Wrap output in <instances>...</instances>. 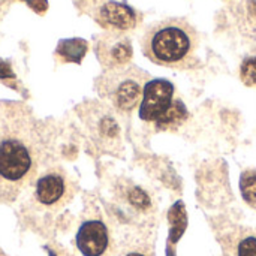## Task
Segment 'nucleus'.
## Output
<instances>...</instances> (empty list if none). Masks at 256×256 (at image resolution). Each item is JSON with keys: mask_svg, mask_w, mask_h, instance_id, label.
Masks as SVG:
<instances>
[{"mask_svg": "<svg viewBox=\"0 0 256 256\" xmlns=\"http://www.w3.org/2000/svg\"><path fill=\"white\" fill-rule=\"evenodd\" d=\"M45 142L32 112L20 104H0V201L10 202L33 182Z\"/></svg>", "mask_w": 256, "mask_h": 256, "instance_id": "obj_1", "label": "nucleus"}, {"mask_svg": "<svg viewBox=\"0 0 256 256\" xmlns=\"http://www.w3.org/2000/svg\"><path fill=\"white\" fill-rule=\"evenodd\" d=\"M142 51L153 63L166 68H189L195 62L198 34L182 18H166L152 24L142 36Z\"/></svg>", "mask_w": 256, "mask_h": 256, "instance_id": "obj_2", "label": "nucleus"}, {"mask_svg": "<svg viewBox=\"0 0 256 256\" xmlns=\"http://www.w3.org/2000/svg\"><path fill=\"white\" fill-rule=\"evenodd\" d=\"M174 86L168 80H152L144 86L140 118L156 123L174 104Z\"/></svg>", "mask_w": 256, "mask_h": 256, "instance_id": "obj_3", "label": "nucleus"}, {"mask_svg": "<svg viewBox=\"0 0 256 256\" xmlns=\"http://www.w3.org/2000/svg\"><path fill=\"white\" fill-rule=\"evenodd\" d=\"M34 198L44 207H57L69 198L68 178L62 171H48L36 180Z\"/></svg>", "mask_w": 256, "mask_h": 256, "instance_id": "obj_4", "label": "nucleus"}, {"mask_svg": "<svg viewBox=\"0 0 256 256\" xmlns=\"http://www.w3.org/2000/svg\"><path fill=\"white\" fill-rule=\"evenodd\" d=\"M106 92L112 104L123 111L134 110L136 102L142 96L140 80H136L130 74H118L112 78H108Z\"/></svg>", "mask_w": 256, "mask_h": 256, "instance_id": "obj_5", "label": "nucleus"}, {"mask_svg": "<svg viewBox=\"0 0 256 256\" xmlns=\"http://www.w3.org/2000/svg\"><path fill=\"white\" fill-rule=\"evenodd\" d=\"M110 246L108 228L100 220L84 222L76 232V248L84 256H102Z\"/></svg>", "mask_w": 256, "mask_h": 256, "instance_id": "obj_6", "label": "nucleus"}, {"mask_svg": "<svg viewBox=\"0 0 256 256\" xmlns=\"http://www.w3.org/2000/svg\"><path fill=\"white\" fill-rule=\"evenodd\" d=\"M136 20V12L124 3L110 0L99 9V21L116 30H129L135 27Z\"/></svg>", "mask_w": 256, "mask_h": 256, "instance_id": "obj_7", "label": "nucleus"}, {"mask_svg": "<svg viewBox=\"0 0 256 256\" xmlns=\"http://www.w3.org/2000/svg\"><path fill=\"white\" fill-rule=\"evenodd\" d=\"M99 58L108 66H122L132 57V45L128 38L110 36L100 40L98 48Z\"/></svg>", "mask_w": 256, "mask_h": 256, "instance_id": "obj_8", "label": "nucleus"}, {"mask_svg": "<svg viewBox=\"0 0 256 256\" xmlns=\"http://www.w3.org/2000/svg\"><path fill=\"white\" fill-rule=\"evenodd\" d=\"M87 42L84 39L80 38H74V39H62L57 44V50L56 54L58 56V58L62 62H72V63H81V60L84 58L86 52H87Z\"/></svg>", "mask_w": 256, "mask_h": 256, "instance_id": "obj_9", "label": "nucleus"}, {"mask_svg": "<svg viewBox=\"0 0 256 256\" xmlns=\"http://www.w3.org/2000/svg\"><path fill=\"white\" fill-rule=\"evenodd\" d=\"M188 117V110L186 105L180 100L176 99L174 104L171 105V108L156 122V126L159 129H171L178 126L180 123H183Z\"/></svg>", "mask_w": 256, "mask_h": 256, "instance_id": "obj_10", "label": "nucleus"}, {"mask_svg": "<svg viewBox=\"0 0 256 256\" xmlns=\"http://www.w3.org/2000/svg\"><path fill=\"white\" fill-rule=\"evenodd\" d=\"M240 189L246 202L256 204V171H248L242 176Z\"/></svg>", "mask_w": 256, "mask_h": 256, "instance_id": "obj_11", "label": "nucleus"}, {"mask_svg": "<svg viewBox=\"0 0 256 256\" xmlns=\"http://www.w3.org/2000/svg\"><path fill=\"white\" fill-rule=\"evenodd\" d=\"M240 76L246 86H256V57H248L242 63Z\"/></svg>", "mask_w": 256, "mask_h": 256, "instance_id": "obj_12", "label": "nucleus"}, {"mask_svg": "<svg viewBox=\"0 0 256 256\" xmlns=\"http://www.w3.org/2000/svg\"><path fill=\"white\" fill-rule=\"evenodd\" d=\"M237 256H256V237H246L240 242Z\"/></svg>", "mask_w": 256, "mask_h": 256, "instance_id": "obj_13", "label": "nucleus"}, {"mask_svg": "<svg viewBox=\"0 0 256 256\" xmlns=\"http://www.w3.org/2000/svg\"><path fill=\"white\" fill-rule=\"evenodd\" d=\"M129 198H130V202H132L134 206L141 207V208H146V207H148V204H150V200H148L147 194L142 192L141 189H134V190L130 192Z\"/></svg>", "mask_w": 256, "mask_h": 256, "instance_id": "obj_14", "label": "nucleus"}, {"mask_svg": "<svg viewBox=\"0 0 256 256\" xmlns=\"http://www.w3.org/2000/svg\"><path fill=\"white\" fill-rule=\"evenodd\" d=\"M24 2H27L28 6L32 9H34L38 14H44L46 10V8H48V2L46 0H24Z\"/></svg>", "mask_w": 256, "mask_h": 256, "instance_id": "obj_15", "label": "nucleus"}, {"mask_svg": "<svg viewBox=\"0 0 256 256\" xmlns=\"http://www.w3.org/2000/svg\"><path fill=\"white\" fill-rule=\"evenodd\" d=\"M10 3H12V0H0V20L6 14V10L9 9Z\"/></svg>", "mask_w": 256, "mask_h": 256, "instance_id": "obj_16", "label": "nucleus"}, {"mask_svg": "<svg viewBox=\"0 0 256 256\" xmlns=\"http://www.w3.org/2000/svg\"><path fill=\"white\" fill-rule=\"evenodd\" d=\"M126 256H147L146 254H142V252H129Z\"/></svg>", "mask_w": 256, "mask_h": 256, "instance_id": "obj_17", "label": "nucleus"}, {"mask_svg": "<svg viewBox=\"0 0 256 256\" xmlns=\"http://www.w3.org/2000/svg\"><path fill=\"white\" fill-rule=\"evenodd\" d=\"M0 256H6V254H4V252H3L2 249H0Z\"/></svg>", "mask_w": 256, "mask_h": 256, "instance_id": "obj_18", "label": "nucleus"}]
</instances>
